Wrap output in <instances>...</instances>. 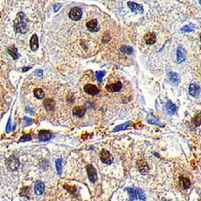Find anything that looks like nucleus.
Instances as JSON below:
<instances>
[{
    "label": "nucleus",
    "instance_id": "1",
    "mask_svg": "<svg viewBox=\"0 0 201 201\" xmlns=\"http://www.w3.org/2000/svg\"><path fill=\"white\" fill-rule=\"evenodd\" d=\"M14 29L15 32L20 34H25L28 32L27 20L25 14L23 12L18 13L16 19L14 22Z\"/></svg>",
    "mask_w": 201,
    "mask_h": 201
},
{
    "label": "nucleus",
    "instance_id": "2",
    "mask_svg": "<svg viewBox=\"0 0 201 201\" xmlns=\"http://www.w3.org/2000/svg\"><path fill=\"white\" fill-rule=\"evenodd\" d=\"M126 191L130 195V200L134 201L135 200L145 201L146 195L144 192L139 188H127Z\"/></svg>",
    "mask_w": 201,
    "mask_h": 201
},
{
    "label": "nucleus",
    "instance_id": "3",
    "mask_svg": "<svg viewBox=\"0 0 201 201\" xmlns=\"http://www.w3.org/2000/svg\"><path fill=\"white\" fill-rule=\"evenodd\" d=\"M6 164L8 168L11 170V171H15L18 169L19 166H20V161L19 159L15 157V156H11L10 158H8L6 161Z\"/></svg>",
    "mask_w": 201,
    "mask_h": 201
},
{
    "label": "nucleus",
    "instance_id": "4",
    "mask_svg": "<svg viewBox=\"0 0 201 201\" xmlns=\"http://www.w3.org/2000/svg\"><path fill=\"white\" fill-rule=\"evenodd\" d=\"M100 158H101V161L103 163H106V164H110L113 161V157L112 156V155L105 149L101 151Z\"/></svg>",
    "mask_w": 201,
    "mask_h": 201
},
{
    "label": "nucleus",
    "instance_id": "5",
    "mask_svg": "<svg viewBox=\"0 0 201 201\" xmlns=\"http://www.w3.org/2000/svg\"><path fill=\"white\" fill-rule=\"evenodd\" d=\"M69 16L73 21H79L82 16V11L79 7H73L69 12Z\"/></svg>",
    "mask_w": 201,
    "mask_h": 201
},
{
    "label": "nucleus",
    "instance_id": "6",
    "mask_svg": "<svg viewBox=\"0 0 201 201\" xmlns=\"http://www.w3.org/2000/svg\"><path fill=\"white\" fill-rule=\"evenodd\" d=\"M52 137H53V134L50 130H40L38 134V138L41 142H47L52 139Z\"/></svg>",
    "mask_w": 201,
    "mask_h": 201
},
{
    "label": "nucleus",
    "instance_id": "7",
    "mask_svg": "<svg viewBox=\"0 0 201 201\" xmlns=\"http://www.w3.org/2000/svg\"><path fill=\"white\" fill-rule=\"evenodd\" d=\"M87 175L89 177V180L91 182H95L97 179V174L96 172L95 168L92 167V165H88L87 166Z\"/></svg>",
    "mask_w": 201,
    "mask_h": 201
},
{
    "label": "nucleus",
    "instance_id": "8",
    "mask_svg": "<svg viewBox=\"0 0 201 201\" xmlns=\"http://www.w3.org/2000/svg\"><path fill=\"white\" fill-rule=\"evenodd\" d=\"M84 90H85V92H87L88 94H90V95L92 96L98 94L99 92H100L98 88L96 85H92V84H88V85H85V87H84Z\"/></svg>",
    "mask_w": 201,
    "mask_h": 201
},
{
    "label": "nucleus",
    "instance_id": "9",
    "mask_svg": "<svg viewBox=\"0 0 201 201\" xmlns=\"http://www.w3.org/2000/svg\"><path fill=\"white\" fill-rule=\"evenodd\" d=\"M137 167L139 168V172H141L142 174H146L149 171V166L147 164V162L143 160V159H139V161L137 162Z\"/></svg>",
    "mask_w": 201,
    "mask_h": 201
},
{
    "label": "nucleus",
    "instance_id": "10",
    "mask_svg": "<svg viewBox=\"0 0 201 201\" xmlns=\"http://www.w3.org/2000/svg\"><path fill=\"white\" fill-rule=\"evenodd\" d=\"M122 88V83L120 81H118L116 83H113V84H110V85H106V89L108 92H119Z\"/></svg>",
    "mask_w": 201,
    "mask_h": 201
},
{
    "label": "nucleus",
    "instance_id": "11",
    "mask_svg": "<svg viewBox=\"0 0 201 201\" xmlns=\"http://www.w3.org/2000/svg\"><path fill=\"white\" fill-rule=\"evenodd\" d=\"M128 7L130 9L133 11V12H136V13H143V7L142 5L139 4H136L134 2H128Z\"/></svg>",
    "mask_w": 201,
    "mask_h": 201
},
{
    "label": "nucleus",
    "instance_id": "12",
    "mask_svg": "<svg viewBox=\"0 0 201 201\" xmlns=\"http://www.w3.org/2000/svg\"><path fill=\"white\" fill-rule=\"evenodd\" d=\"M86 27H87V29L91 32H96L99 31L98 23H97V20H92L89 21L86 23Z\"/></svg>",
    "mask_w": 201,
    "mask_h": 201
},
{
    "label": "nucleus",
    "instance_id": "13",
    "mask_svg": "<svg viewBox=\"0 0 201 201\" xmlns=\"http://www.w3.org/2000/svg\"><path fill=\"white\" fill-rule=\"evenodd\" d=\"M144 40H145V43L148 45L154 44L156 42V36L154 32L146 33L144 36Z\"/></svg>",
    "mask_w": 201,
    "mask_h": 201
},
{
    "label": "nucleus",
    "instance_id": "14",
    "mask_svg": "<svg viewBox=\"0 0 201 201\" xmlns=\"http://www.w3.org/2000/svg\"><path fill=\"white\" fill-rule=\"evenodd\" d=\"M86 108L85 106H76L73 109V113L74 116H76L78 118H81L85 114Z\"/></svg>",
    "mask_w": 201,
    "mask_h": 201
},
{
    "label": "nucleus",
    "instance_id": "15",
    "mask_svg": "<svg viewBox=\"0 0 201 201\" xmlns=\"http://www.w3.org/2000/svg\"><path fill=\"white\" fill-rule=\"evenodd\" d=\"M38 47H39V43H38V36H37L36 34H34L31 40H30V48L31 49L33 52L36 51L38 49Z\"/></svg>",
    "mask_w": 201,
    "mask_h": 201
},
{
    "label": "nucleus",
    "instance_id": "16",
    "mask_svg": "<svg viewBox=\"0 0 201 201\" xmlns=\"http://www.w3.org/2000/svg\"><path fill=\"white\" fill-rule=\"evenodd\" d=\"M55 105H56L55 101L53 99L48 98L44 100V102H43V106L48 111H53L55 108Z\"/></svg>",
    "mask_w": 201,
    "mask_h": 201
},
{
    "label": "nucleus",
    "instance_id": "17",
    "mask_svg": "<svg viewBox=\"0 0 201 201\" xmlns=\"http://www.w3.org/2000/svg\"><path fill=\"white\" fill-rule=\"evenodd\" d=\"M44 188H45V186H44V183L43 182L37 181L36 183V184H35V192H36V194L38 195H41L43 193V191H44Z\"/></svg>",
    "mask_w": 201,
    "mask_h": 201
},
{
    "label": "nucleus",
    "instance_id": "18",
    "mask_svg": "<svg viewBox=\"0 0 201 201\" xmlns=\"http://www.w3.org/2000/svg\"><path fill=\"white\" fill-rule=\"evenodd\" d=\"M200 92V87L196 84H191L189 87V93L192 97H196Z\"/></svg>",
    "mask_w": 201,
    "mask_h": 201
},
{
    "label": "nucleus",
    "instance_id": "19",
    "mask_svg": "<svg viewBox=\"0 0 201 201\" xmlns=\"http://www.w3.org/2000/svg\"><path fill=\"white\" fill-rule=\"evenodd\" d=\"M186 58V52L182 47H179L177 49V62L181 63Z\"/></svg>",
    "mask_w": 201,
    "mask_h": 201
},
{
    "label": "nucleus",
    "instance_id": "20",
    "mask_svg": "<svg viewBox=\"0 0 201 201\" xmlns=\"http://www.w3.org/2000/svg\"><path fill=\"white\" fill-rule=\"evenodd\" d=\"M169 80L172 84H173L174 85H177L179 84V82L180 81V77L179 76L177 73H169L168 74Z\"/></svg>",
    "mask_w": 201,
    "mask_h": 201
},
{
    "label": "nucleus",
    "instance_id": "21",
    "mask_svg": "<svg viewBox=\"0 0 201 201\" xmlns=\"http://www.w3.org/2000/svg\"><path fill=\"white\" fill-rule=\"evenodd\" d=\"M167 109L169 113H171V114H175L177 112V107H176V106L174 105L170 101L167 102Z\"/></svg>",
    "mask_w": 201,
    "mask_h": 201
},
{
    "label": "nucleus",
    "instance_id": "22",
    "mask_svg": "<svg viewBox=\"0 0 201 201\" xmlns=\"http://www.w3.org/2000/svg\"><path fill=\"white\" fill-rule=\"evenodd\" d=\"M7 52L10 54L11 56H12V58L14 60H17L19 58V55H18V51L17 48L15 46H11L7 48Z\"/></svg>",
    "mask_w": 201,
    "mask_h": 201
},
{
    "label": "nucleus",
    "instance_id": "23",
    "mask_svg": "<svg viewBox=\"0 0 201 201\" xmlns=\"http://www.w3.org/2000/svg\"><path fill=\"white\" fill-rule=\"evenodd\" d=\"M179 182L182 184V187L185 189H188L189 188V187L191 186V182L188 179V178H185V177H180L179 179Z\"/></svg>",
    "mask_w": 201,
    "mask_h": 201
},
{
    "label": "nucleus",
    "instance_id": "24",
    "mask_svg": "<svg viewBox=\"0 0 201 201\" xmlns=\"http://www.w3.org/2000/svg\"><path fill=\"white\" fill-rule=\"evenodd\" d=\"M34 95L37 99H43L45 97V93L43 91V89L37 88L34 90Z\"/></svg>",
    "mask_w": 201,
    "mask_h": 201
},
{
    "label": "nucleus",
    "instance_id": "25",
    "mask_svg": "<svg viewBox=\"0 0 201 201\" xmlns=\"http://www.w3.org/2000/svg\"><path fill=\"white\" fill-rule=\"evenodd\" d=\"M130 123H131V122H125V123H123V124H122V125H118L117 127L114 128L113 131L118 132V131H120V130H125V129L128 128V126L130 125Z\"/></svg>",
    "mask_w": 201,
    "mask_h": 201
},
{
    "label": "nucleus",
    "instance_id": "26",
    "mask_svg": "<svg viewBox=\"0 0 201 201\" xmlns=\"http://www.w3.org/2000/svg\"><path fill=\"white\" fill-rule=\"evenodd\" d=\"M120 52L123 54H129L130 55L133 53V49L130 46H123L120 48Z\"/></svg>",
    "mask_w": 201,
    "mask_h": 201
},
{
    "label": "nucleus",
    "instance_id": "27",
    "mask_svg": "<svg viewBox=\"0 0 201 201\" xmlns=\"http://www.w3.org/2000/svg\"><path fill=\"white\" fill-rule=\"evenodd\" d=\"M195 30V25L193 24H188V25H186L181 29V32H192Z\"/></svg>",
    "mask_w": 201,
    "mask_h": 201
},
{
    "label": "nucleus",
    "instance_id": "28",
    "mask_svg": "<svg viewBox=\"0 0 201 201\" xmlns=\"http://www.w3.org/2000/svg\"><path fill=\"white\" fill-rule=\"evenodd\" d=\"M147 122H148L149 123H151V124L161 125H160V122H158L157 119L155 118H154V117L151 115H148V117H147Z\"/></svg>",
    "mask_w": 201,
    "mask_h": 201
},
{
    "label": "nucleus",
    "instance_id": "29",
    "mask_svg": "<svg viewBox=\"0 0 201 201\" xmlns=\"http://www.w3.org/2000/svg\"><path fill=\"white\" fill-rule=\"evenodd\" d=\"M56 167L57 173L60 174L61 172V168H62V159L61 158H58L56 161Z\"/></svg>",
    "mask_w": 201,
    "mask_h": 201
},
{
    "label": "nucleus",
    "instance_id": "30",
    "mask_svg": "<svg viewBox=\"0 0 201 201\" xmlns=\"http://www.w3.org/2000/svg\"><path fill=\"white\" fill-rule=\"evenodd\" d=\"M193 122L195 126H199V125L201 124V114L199 113L197 115L195 116L193 119Z\"/></svg>",
    "mask_w": 201,
    "mask_h": 201
},
{
    "label": "nucleus",
    "instance_id": "31",
    "mask_svg": "<svg viewBox=\"0 0 201 201\" xmlns=\"http://www.w3.org/2000/svg\"><path fill=\"white\" fill-rule=\"evenodd\" d=\"M105 75H106V72L105 71H101V72H97L96 73V77L99 81H101V80L102 79L103 77L105 76Z\"/></svg>",
    "mask_w": 201,
    "mask_h": 201
},
{
    "label": "nucleus",
    "instance_id": "32",
    "mask_svg": "<svg viewBox=\"0 0 201 201\" xmlns=\"http://www.w3.org/2000/svg\"><path fill=\"white\" fill-rule=\"evenodd\" d=\"M31 139H32V137H31L30 134H25V135H23L21 137V139H20V142H27V141H30Z\"/></svg>",
    "mask_w": 201,
    "mask_h": 201
},
{
    "label": "nucleus",
    "instance_id": "33",
    "mask_svg": "<svg viewBox=\"0 0 201 201\" xmlns=\"http://www.w3.org/2000/svg\"><path fill=\"white\" fill-rule=\"evenodd\" d=\"M23 121H24V122H25V124H26L27 125L32 124V119L28 118H27V117H24Z\"/></svg>",
    "mask_w": 201,
    "mask_h": 201
},
{
    "label": "nucleus",
    "instance_id": "34",
    "mask_svg": "<svg viewBox=\"0 0 201 201\" xmlns=\"http://www.w3.org/2000/svg\"><path fill=\"white\" fill-rule=\"evenodd\" d=\"M60 7H61V4H55V5H54V11H55V12H56V11H58Z\"/></svg>",
    "mask_w": 201,
    "mask_h": 201
},
{
    "label": "nucleus",
    "instance_id": "35",
    "mask_svg": "<svg viewBox=\"0 0 201 201\" xmlns=\"http://www.w3.org/2000/svg\"><path fill=\"white\" fill-rule=\"evenodd\" d=\"M36 73L37 75H39V76H42V75H43V71L39 69V70H37L36 72Z\"/></svg>",
    "mask_w": 201,
    "mask_h": 201
},
{
    "label": "nucleus",
    "instance_id": "36",
    "mask_svg": "<svg viewBox=\"0 0 201 201\" xmlns=\"http://www.w3.org/2000/svg\"><path fill=\"white\" fill-rule=\"evenodd\" d=\"M32 67H25V68H23V73H25V72H27V70H29L30 69H31Z\"/></svg>",
    "mask_w": 201,
    "mask_h": 201
},
{
    "label": "nucleus",
    "instance_id": "37",
    "mask_svg": "<svg viewBox=\"0 0 201 201\" xmlns=\"http://www.w3.org/2000/svg\"><path fill=\"white\" fill-rule=\"evenodd\" d=\"M200 4H201V0H200Z\"/></svg>",
    "mask_w": 201,
    "mask_h": 201
},
{
    "label": "nucleus",
    "instance_id": "38",
    "mask_svg": "<svg viewBox=\"0 0 201 201\" xmlns=\"http://www.w3.org/2000/svg\"><path fill=\"white\" fill-rule=\"evenodd\" d=\"M200 40H201V36H200Z\"/></svg>",
    "mask_w": 201,
    "mask_h": 201
}]
</instances>
